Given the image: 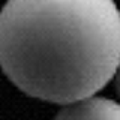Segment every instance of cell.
Here are the masks:
<instances>
[{
    "mask_svg": "<svg viewBox=\"0 0 120 120\" xmlns=\"http://www.w3.org/2000/svg\"><path fill=\"white\" fill-rule=\"evenodd\" d=\"M119 65L114 0H8L0 12V66L32 98L63 105L92 98Z\"/></svg>",
    "mask_w": 120,
    "mask_h": 120,
    "instance_id": "cell-1",
    "label": "cell"
},
{
    "mask_svg": "<svg viewBox=\"0 0 120 120\" xmlns=\"http://www.w3.org/2000/svg\"><path fill=\"white\" fill-rule=\"evenodd\" d=\"M54 120H120V104L92 96L65 105Z\"/></svg>",
    "mask_w": 120,
    "mask_h": 120,
    "instance_id": "cell-2",
    "label": "cell"
},
{
    "mask_svg": "<svg viewBox=\"0 0 120 120\" xmlns=\"http://www.w3.org/2000/svg\"><path fill=\"white\" fill-rule=\"evenodd\" d=\"M114 78H116V87H117V92H119V95H120V65L117 68V72H116Z\"/></svg>",
    "mask_w": 120,
    "mask_h": 120,
    "instance_id": "cell-3",
    "label": "cell"
}]
</instances>
